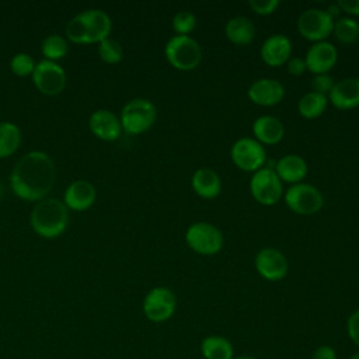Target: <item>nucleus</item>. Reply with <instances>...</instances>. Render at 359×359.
Returning <instances> with one entry per match:
<instances>
[{"label": "nucleus", "instance_id": "f257e3e1", "mask_svg": "<svg viewBox=\"0 0 359 359\" xmlns=\"http://www.w3.org/2000/svg\"><path fill=\"white\" fill-rule=\"evenodd\" d=\"M56 164L53 158L41 150L25 153L10 172L13 194L27 202H39L48 198L56 182Z\"/></svg>", "mask_w": 359, "mask_h": 359}, {"label": "nucleus", "instance_id": "f03ea898", "mask_svg": "<svg viewBox=\"0 0 359 359\" xmlns=\"http://www.w3.org/2000/svg\"><path fill=\"white\" fill-rule=\"evenodd\" d=\"M111 17L101 8H87L72 17L66 25V39L73 43H100L109 38Z\"/></svg>", "mask_w": 359, "mask_h": 359}, {"label": "nucleus", "instance_id": "7ed1b4c3", "mask_svg": "<svg viewBox=\"0 0 359 359\" xmlns=\"http://www.w3.org/2000/svg\"><path fill=\"white\" fill-rule=\"evenodd\" d=\"M29 224L42 238H56L69 226V209L57 198H45L36 202L29 213Z\"/></svg>", "mask_w": 359, "mask_h": 359}, {"label": "nucleus", "instance_id": "20e7f679", "mask_svg": "<svg viewBox=\"0 0 359 359\" xmlns=\"http://www.w3.org/2000/svg\"><path fill=\"white\" fill-rule=\"evenodd\" d=\"M157 119V108L147 98H133L128 101L119 114L122 130L128 135H142L147 132Z\"/></svg>", "mask_w": 359, "mask_h": 359}, {"label": "nucleus", "instance_id": "39448f33", "mask_svg": "<svg viewBox=\"0 0 359 359\" xmlns=\"http://www.w3.org/2000/svg\"><path fill=\"white\" fill-rule=\"evenodd\" d=\"M164 55L167 62L181 72L196 69L202 60V49L189 35H174L170 38L165 43Z\"/></svg>", "mask_w": 359, "mask_h": 359}, {"label": "nucleus", "instance_id": "423d86ee", "mask_svg": "<svg viewBox=\"0 0 359 359\" xmlns=\"http://www.w3.org/2000/svg\"><path fill=\"white\" fill-rule=\"evenodd\" d=\"M185 241L196 254L215 255L223 247V234L212 223L196 222L187 229Z\"/></svg>", "mask_w": 359, "mask_h": 359}, {"label": "nucleus", "instance_id": "0eeeda50", "mask_svg": "<svg viewBox=\"0 0 359 359\" xmlns=\"http://www.w3.org/2000/svg\"><path fill=\"white\" fill-rule=\"evenodd\" d=\"M285 203L293 213L310 216L321 210L324 206V196L314 185L299 182L286 191Z\"/></svg>", "mask_w": 359, "mask_h": 359}, {"label": "nucleus", "instance_id": "6e6552de", "mask_svg": "<svg viewBox=\"0 0 359 359\" xmlns=\"http://www.w3.org/2000/svg\"><path fill=\"white\" fill-rule=\"evenodd\" d=\"M32 83L36 90L43 95H57L60 94L67 83V76L65 69L52 60L42 59L35 65V69L31 74Z\"/></svg>", "mask_w": 359, "mask_h": 359}, {"label": "nucleus", "instance_id": "1a4fd4ad", "mask_svg": "<svg viewBox=\"0 0 359 359\" xmlns=\"http://www.w3.org/2000/svg\"><path fill=\"white\" fill-rule=\"evenodd\" d=\"M250 191L252 198L264 206L276 205L283 195L282 181L271 167H262L252 174Z\"/></svg>", "mask_w": 359, "mask_h": 359}, {"label": "nucleus", "instance_id": "9d476101", "mask_svg": "<svg viewBox=\"0 0 359 359\" xmlns=\"http://www.w3.org/2000/svg\"><path fill=\"white\" fill-rule=\"evenodd\" d=\"M177 309L174 292L165 286H156L149 290L143 300V313L151 323H164L172 317Z\"/></svg>", "mask_w": 359, "mask_h": 359}, {"label": "nucleus", "instance_id": "9b49d317", "mask_svg": "<svg viewBox=\"0 0 359 359\" xmlns=\"http://www.w3.org/2000/svg\"><path fill=\"white\" fill-rule=\"evenodd\" d=\"M233 163L243 171L255 172L264 167L266 151L264 146L252 137H241L234 142L230 150Z\"/></svg>", "mask_w": 359, "mask_h": 359}, {"label": "nucleus", "instance_id": "f8f14e48", "mask_svg": "<svg viewBox=\"0 0 359 359\" xmlns=\"http://www.w3.org/2000/svg\"><path fill=\"white\" fill-rule=\"evenodd\" d=\"M334 20L321 8H307L297 18L299 34L311 41L321 42L332 34Z\"/></svg>", "mask_w": 359, "mask_h": 359}, {"label": "nucleus", "instance_id": "ddd939ff", "mask_svg": "<svg viewBox=\"0 0 359 359\" xmlns=\"http://www.w3.org/2000/svg\"><path fill=\"white\" fill-rule=\"evenodd\" d=\"M255 269L264 279L278 282L287 275L289 264L283 252L276 248L266 247L259 250L255 255Z\"/></svg>", "mask_w": 359, "mask_h": 359}, {"label": "nucleus", "instance_id": "4468645a", "mask_svg": "<svg viewBox=\"0 0 359 359\" xmlns=\"http://www.w3.org/2000/svg\"><path fill=\"white\" fill-rule=\"evenodd\" d=\"M337 60H338V50L332 43L327 41L314 42L307 49L304 56L306 69L314 76L328 73L335 66Z\"/></svg>", "mask_w": 359, "mask_h": 359}, {"label": "nucleus", "instance_id": "2eb2a0df", "mask_svg": "<svg viewBox=\"0 0 359 359\" xmlns=\"http://www.w3.org/2000/svg\"><path fill=\"white\" fill-rule=\"evenodd\" d=\"M88 128L95 137L104 142H115L122 135V125L119 116L105 108L95 109L90 115Z\"/></svg>", "mask_w": 359, "mask_h": 359}, {"label": "nucleus", "instance_id": "dca6fc26", "mask_svg": "<svg viewBox=\"0 0 359 359\" xmlns=\"http://www.w3.org/2000/svg\"><path fill=\"white\" fill-rule=\"evenodd\" d=\"M97 199L95 187L87 180H76L67 185L63 192V203L69 210L84 212L90 209Z\"/></svg>", "mask_w": 359, "mask_h": 359}, {"label": "nucleus", "instance_id": "f3484780", "mask_svg": "<svg viewBox=\"0 0 359 359\" xmlns=\"http://www.w3.org/2000/svg\"><path fill=\"white\" fill-rule=\"evenodd\" d=\"M247 95L259 107H272L283 100L285 88L275 79H258L248 87Z\"/></svg>", "mask_w": 359, "mask_h": 359}, {"label": "nucleus", "instance_id": "a211bd4d", "mask_svg": "<svg viewBox=\"0 0 359 359\" xmlns=\"http://www.w3.org/2000/svg\"><path fill=\"white\" fill-rule=\"evenodd\" d=\"M259 53L265 65L271 67L283 66L292 56V42L286 35H271L264 41Z\"/></svg>", "mask_w": 359, "mask_h": 359}, {"label": "nucleus", "instance_id": "6ab92c4d", "mask_svg": "<svg viewBox=\"0 0 359 359\" xmlns=\"http://www.w3.org/2000/svg\"><path fill=\"white\" fill-rule=\"evenodd\" d=\"M328 100L338 109H353L359 107V79L345 77L335 81Z\"/></svg>", "mask_w": 359, "mask_h": 359}, {"label": "nucleus", "instance_id": "aec40b11", "mask_svg": "<svg viewBox=\"0 0 359 359\" xmlns=\"http://www.w3.org/2000/svg\"><path fill=\"white\" fill-rule=\"evenodd\" d=\"M273 170L282 182H287L293 185L302 182L309 172L306 160L299 154L282 156L276 161V165Z\"/></svg>", "mask_w": 359, "mask_h": 359}, {"label": "nucleus", "instance_id": "412c9836", "mask_svg": "<svg viewBox=\"0 0 359 359\" xmlns=\"http://www.w3.org/2000/svg\"><path fill=\"white\" fill-rule=\"evenodd\" d=\"M252 133L261 144H276L283 139L285 126L276 116L262 115L254 121Z\"/></svg>", "mask_w": 359, "mask_h": 359}, {"label": "nucleus", "instance_id": "4be33fe9", "mask_svg": "<svg viewBox=\"0 0 359 359\" xmlns=\"http://www.w3.org/2000/svg\"><path fill=\"white\" fill-rule=\"evenodd\" d=\"M191 185L194 192L203 199H213L222 191V180L219 174L208 167L198 168L194 172L191 178Z\"/></svg>", "mask_w": 359, "mask_h": 359}, {"label": "nucleus", "instance_id": "5701e85b", "mask_svg": "<svg viewBox=\"0 0 359 359\" xmlns=\"http://www.w3.org/2000/svg\"><path fill=\"white\" fill-rule=\"evenodd\" d=\"M224 35L231 43L237 46H247L255 38V25L250 18L237 15L226 22Z\"/></svg>", "mask_w": 359, "mask_h": 359}, {"label": "nucleus", "instance_id": "b1692460", "mask_svg": "<svg viewBox=\"0 0 359 359\" xmlns=\"http://www.w3.org/2000/svg\"><path fill=\"white\" fill-rule=\"evenodd\" d=\"M201 353L205 359H233L231 342L220 335H208L201 342Z\"/></svg>", "mask_w": 359, "mask_h": 359}, {"label": "nucleus", "instance_id": "393cba45", "mask_svg": "<svg viewBox=\"0 0 359 359\" xmlns=\"http://www.w3.org/2000/svg\"><path fill=\"white\" fill-rule=\"evenodd\" d=\"M22 132L20 126L11 121L0 122V158L13 156L21 146Z\"/></svg>", "mask_w": 359, "mask_h": 359}, {"label": "nucleus", "instance_id": "a878e982", "mask_svg": "<svg viewBox=\"0 0 359 359\" xmlns=\"http://www.w3.org/2000/svg\"><path fill=\"white\" fill-rule=\"evenodd\" d=\"M327 104L328 97L314 91H309L299 100L297 111L306 119H316L324 114Z\"/></svg>", "mask_w": 359, "mask_h": 359}, {"label": "nucleus", "instance_id": "bb28decb", "mask_svg": "<svg viewBox=\"0 0 359 359\" xmlns=\"http://www.w3.org/2000/svg\"><path fill=\"white\" fill-rule=\"evenodd\" d=\"M67 52H69L67 39L59 34L48 35L41 43V53L46 60L57 62L63 59L67 55Z\"/></svg>", "mask_w": 359, "mask_h": 359}, {"label": "nucleus", "instance_id": "cd10ccee", "mask_svg": "<svg viewBox=\"0 0 359 359\" xmlns=\"http://www.w3.org/2000/svg\"><path fill=\"white\" fill-rule=\"evenodd\" d=\"M332 34L338 42L344 45H353L359 39V22L352 17H339L334 21Z\"/></svg>", "mask_w": 359, "mask_h": 359}, {"label": "nucleus", "instance_id": "c85d7f7f", "mask_svg": "<svg viewBox=\"0 0 359 359\" xmlns=\"http://www.w3.org/2000/svg\"><path fill=\"white\" fill-rule=\"evenodd\" d=\"M97 52L100 59L108 65H116L123 57V48L121 42L111 36L98 43Z\"/></svg>", "mask_w": 359, "mask_h": 359}, {"label": "nucleus", "instance_id": "c756f323", "mask_svg": "<svg viewBox=\"0 0 359 359\" xmlns=\"http://www.w3.org/2000/svg\"><path fill=\"white\" fill-rule=\"evenodd\" d=\"M36 62L27 52H18L10 59V70L18 77H28L32 74Z\"/></svg>", "mask_w": 359, "mask_h": 359}, {"label": "nucleus", "instance_id": "7c9ffc66", "mask_svg": "<svg viewBox=\"0 0 359 359\" xmlns=\"http://www.w3.org/2000/svg\"><path fill=\"white\" fill-rule=\"evenodd\" d=\"M171 25H172V29L177 32V35H189L196 27V17L194 13L188 10H182L172 17Z\"/></svg>", "mask_w": 359, "mask_h": 359}, {"label": "nucleus", "instance_id": "2f4dec72", "mask_svg": "<svg viewBox=\"0 0 359 359\" xmlns=\"http://www.w3.org/2000/svg\"><path fill=\"white\" fill-rule=\"evenodd\" d=\"M279 0H250V8L258 15H271L279 7Z\"/></svg>", "mask_w": 359, "mask_h": 359}, {"label": "nucleus", "instance_id": "473e14b6", "mask_svg": "<svg viewBox=\"0 0 359 359\" xmlns=\"http://www.w3.org/2000/svg\"><path fill=\"white\" fill-rule=\"evenodd\" d=\"M335 81H334V77L330 76L328 73L325 74H316L313 81H311V87H313V91L314 93H318V94H323V95H328L334 87Z\"/></svg>", "mask_w": 359, "mask_h": 359}, {"label": "nucleus", "instance_id": "72a5a7b5", "mask_svg": "<svg viewBox=\"0 0 359 359\" xmlns=\"http://www.w3.org/2000/svg\"><path fill=\"white\" fill-rule=\"evenodd\" d=\"M346 331L349 339L359 348V309L349 314L346 321Z\"/></svg>", "mask_w": 359, "mask_h": 359}, {"label": "nucleus", "instance_id": "f704fd0d", "mask_svg": "<svg viewBox=\"0 0 359 359\" xmlns=\"http://www.w3.org/2000/svg\"><path fill=\"white\" fill-rule=\"evenodd\" d=\"M286 69H287V73L294 77L302 76L307 70L304 59H302V57H290L286 63Z\"/></svg>", "mask_w": 359, "mask_h": 359}, {"label": "nucleus", "instance_id": "c9c22d12", "mask_svg": "<svg viewBox=\"0 0 359 359\" xmlns=\"http://www.w3.org/2000/svg\"><path fill=\"white\" fill-rule=\"evenodd\" d=\"M311 359H337V352L330 345H320L314 349Z\"/></svg>", "mask_w": 359, "mask_h": 359}, {"label": "nucleus", "instance_id": "e433bc0d", "mask_svg": "<svg viewBox=\"0 0 359 359\" xmlns=\"http://www.w3.org/2000/svg\"><path fill=\"white\" fill-rule=\"evenodd\" d=\"M342 13H346L348 15L358 17L359 15V0H339L337 1Z\"/></svg>", "mask_w": 359, "mask_h": 359}, {"label": "nucleus", "instance_id": "4c0bfd02", "mask_svg": "<svg viewBox=\"0 0 359 359\" xmlns=\"http://www.w3.org/2000/svg\"><path fill=\"white\" fill-rule=\"evenodd\" d=\"M325 11H327V14H328L332 20H335V18L338 20V18H339V15H341V13H342V11H341V8H339V6H338L337 3H335V4L328 6Z\"/></svg>", "mask_w": 359, "mask_h": 359}, {"label": "nucleus", "instance_id": "58836bf2", "mask_svg": "<svg viewBox=\"0 0 359 359\" xmlns=\"http://www.w3.org/2000/svg\"><path fill=\"white\" fill-rule=\"evenodd\" d=\"M233 359H257V358L250 356V355H241V356H237V358H233Z\"/></svg>", "mask_w": 359, "mask_h": 359}, {"label": "nucleus", "instance_id": "ea45409f", "mask_svg": "<svg viewBox=\"0 0 359 359\" xmlns=\"http://www.w3.org/2000/svg\"><path fill=\"white\" fill-rule=\"evenodd\" d=\"M349 359H359V351H358V352H355L353 355H351V356H349Z\"/></svg>", "mask_w": 359, "mask_h": 359}]
</instances>
